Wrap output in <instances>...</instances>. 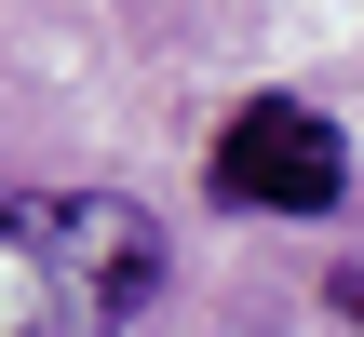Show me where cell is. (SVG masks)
<instances>
[{
    "label": "cell",
    "mask_w": 364,
    "mask_h": 337,
    "mask_svg": "<svg viewBox=\"0 0 364 337\" xmlns=\"http://www.w3.org/2000/svg\"><path fill=\"white\" fill-rule=\"evenodd\" d=\"M176 243L135 189H14L0 176V337H135Z\"/></svg>",
    "instance_id": "cell-1"
},
{
    "label": "cell",
    "mask_w": 364,
    "mask_h": 337,
    "mask_svg": "<svg viewBox=\"0 0 364 337\" xmlns=\"http://www.w3.org/2000/svg\"><path fill=\"white\" fill-rule=\"evenodd\" d=\"M203 189L230 216H338L351 203V135L311 108V95H243L203 149Z\"/></svg>",
    "instance_id": "cell-2"
},
{
    "label": "cell",
    "mask_w": 364,
    "mask_h": 337,
    "mask_svg": "<svg viewBox=\"0 0 364 337\" xmlns=\"http://www.w3.org/2000/svg\"><path fill=\"white\" fill-rule=\"evenodd\" d=\"M324 311H338V324H364V270H324Z\"/></svg>",
    "instance_id": "cell-3"
}]
</instances>
